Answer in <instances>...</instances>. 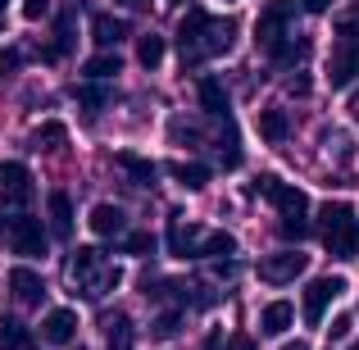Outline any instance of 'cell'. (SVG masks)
Segmentation results:
<instances>
[{
	"instance_id": "cell-28",
	"label": "cell",
	"mask_w": 359,
	"mask_h": 350,
	"mask_svg": "<svg viewBox=\"0 0 359 350\" xmlns=\"http://www.w3.org/2000/svg\"><path fill=\"white\" fill-rule=\"evenodd\" d=\"M168 173H173L177 187H187V191H201V187L210 182V168L205 164H168Z\"/></svg>"
},
{
	"instance_id": "cell-5",
	"label": "cell",
	"mask_w": 359,
	"mask_h": 350,
	"mask_svg": "<svg viewBox=\"0 0 359 350\" xmlns=\"http://www.w3.org/2000/svg\"><path fill=\"white\" fill-rule=\"evenodd\" d=\"M255 191L269 196V201L278 205V219H287V214H309V196L300 191V187H291V182H282V177H273V173H264L259 182H255Z\"/></svg>"
},
{
	"instance_id": "cell-39",
	"label": "cell",
	"mask_w": 359,
	"mask_h": 350,
	"mask_svg": "<svg viewBox=\"0 0 359 350\" xmlns=\"http://www.w3.org/2000/svg\"><path fill=\"white\" fill-rule=\"evenodd\" d=\"M173 137H177V141H196V137H201V132H196V128H191V123H182V119H173Z\"/></svg>"
},
{
	"instance_id": "cell-14",
	"label": "cell",
	"mask_w": 359,
	"mask_h": 350,
	"mask_svg": "<svg viewBox=\"0 0 359 350\" xmlns=\"http://www.w3.org/2000/svg\"><path fill=\"white\" fill-rule=\"evenodd\" d=\"M205 23H210V14H205V9H191V14L182 18V27H177V51H182V64H196V51H201Z\"/></svg>"
},
{
	"instance_id": "cell-36",
	"label": "cell",
	"mask_w": 359,
	"mask_h": 350,
	"mask_svg": "<svg viewBox=\"0 0 359 350\" xmlns=\"http://www.w3.org/2000/svg\"><path fill=\"white\" fill-rule=\"evenodd\" d=\"M18 64H23V51L5 46V51H0V82H5V78H14V73H18Z\"/></svg>"
},
{
	"instance_id": "cell-46",
	"label": "cell",
	"mask_w": 359,
	"mask_h": 350,
	"mask_svg": "<svg viewBox=\"0 0 359 350\" xmlns=\"http://www.w3.org/2000/svg\"><path fill=\"white\" fill-rule=\"evenodd\" d=\"M351 350H359V342H355V346H351Z\"/></svg>"
},
{
	"instance_id": "cell-26",
	"label": "cell",
	"mask_w": 359,
	"mask_h": 350,
	"mask_svg": "<svg viewBox=\"0 0 359 350\" xmlns=\"http://www.w3.org/2000/svg\"><path fill=\"white\" fill-rule=\"evenodd\" d=\"M219 159H223V168H237V164H241V137H237V128H232V119H223Z\"/></svg>"
},
{
	"instance_id": "cell-1",
	"label": "cell",
	"mask_w": 359,
	"mask_h": 350,
	"mask_svg": "<svg viewBox=\"0 0 359 350\" xmlns=\"http://www.w3.org/2000/svg\"><path fill=\"white\" fill-rule=\"evenodd\" d=\"M318 236H323L332 260H355L359 255V214L346 201H327L318 210Z\"/></svg>"
},
{
	"instance_id": "cell-41",
	"label": "cell",
	"mask_w": 359,
	"mask_h": 350,
	"mask_svg": "<svg viewBox=\"0 0 359 350\" xmlns=\"http://www.w3.org/2000/svg\"><path fill=\"white\" fill-rule=\"evenodd\" d=\"M327 5L332 0H300V9H309V14H327Z\"/></svg>"
},
{
	"instance_id": "cell-48",
	"label": "cell",
	"mask_w": 359,
	"mask_h": 350,
	"mask_svg": "<svg viewBox=\"0 0 359 350\" xmlns=\"http://www.w3.org/2000/svg\"><path fill=\"white\" fill-rule=\"evenodd\" d=\"M0 9H5V0H0Z\"/></svg>"
},
{
	"instance_id": "cell-42",
	"label": "cell",
	"mask_w": 359,
	"mask_h": 350,
	"mask_svg": "<svg viewBox=\"0 0 359 350\" xmlns=\"http://www.w3.org/2000/svg\"><path fill=\"white\" fill-rule=\"evenodd\" d=\"M205 350H223V332H219V328H214V332L205 337Z\"/></svg>"
},
{
	"instance_id": "cell-17",
	"label": "cell",
	"mask_w": 359,
	"mask_h": 350,
	"mask_svg": "<svg viewBox=\"0 0 359 350\" xmlns=\"http://www.w3.org/2000/svg\"><path fill=\"white\" fill-rule=\"evenodd\" d=\"M114 164H118L123 173L132 177V187H155V177H159V168L150 164V159L132 155V150H118V155H114Z\"/></svg>"
},
{
	"instance_id": "cell-18",
	"label": "cell",
	"mask_w": 359,
	"mask_h": 350,
	"mask_svg": "<svg viewBox=\"0 0 359 350\" xmlns=\"http://www.w3.org/2000/svg\"><path fill=\"white\" fill-rule=\"evenodd\" d=\"M291 323H296V309H291V300H273V305H264V314H259V332L282 337Z\"/></svg>"
},
{
	"instance_id": "cell-49",
	"label": "cell",
	"mask_w": 359,
	"mask_h": 350,
	"mask_svg": "<svg viewBox=\"0 0 359 350\" xmlns=\"http://www.w3.org/2000/svg\"><path fill=\"white\" fill-rule=\"evenodd\" d=\"M78 350H82V346H78Z\"/></svg>"
},
{
	"instance_id": "cell-2",
	"label": "cell",
	"mask_w": 359,
	"mask_h": 350,
	"mask_svg": "<svg viewBox=\"0 0 359 350\" xmlns=\"http://www.w3.org/2000/svg\"><path fill=\"white\" fill-rule=\"evenodd\" d=\"M69 278L78 282V287H87V296H105V291H114L123 282V273L114 264H105V250H96V245H78L69 260Z\"/></svg>"
},
{
	"instance_id": "cell-12",
	"label": "cell",
	"mask_w": 359,
	"mask_h": 350,
	"mask_svg": "<svg viewBox=\"0 0 359 350\" xmlns=\"http://www.w3.org/2000/svg\"><path fill=\"white\" fill-rule=\"evenodd\" d=\"M73 337H78V314L73 309H50L41 318V342L46 346H69Z\"/></svg>"
},
{
	"instance_id": "cell-13",
	"label": "cell",
	"mask_w": 359,
	"mask_h": 350,
	"mask_svg": "<svg viewBox=\"0 0 359 350\" xmlns=\"http://www.w3.org/2000/svg\"><path fill=\"white\" fill-rule=\"evenodd\" d=\"M9 291H14L23 305H41V300H46V282H41V273L27 269V264L9 269Z\"/></svg>"
},
{
	"instance_id": "cell-20",
	"label": "cell",
	"mask_w": 359,
	"mask_h": 350,
	"mask_svg": "<svg viewBox=\"0 0 359 350\" xmlns=\"http://www.w3.org/2000/svg\"><path fill=\"white\" fill-rule=\"evenodd\" d=\"M46 210H50V232L55 236H73V201H69V196H64V191H50Z\"/></svg>"
},
{
	"instance_id": "cell-25",
	"label": "cell",
	"mask_w": 359,
	"mask_h": 350,
	"mask_svg": "<svg viewBox=\"0 0 359 350\" xmlns=\"http://www.w3.org/2000/svg\"><path fill=\"white\" fill-rule=\"evenodd\" d=\"M73 100H78L87 114H100V109L109 105V87H100V82H87V87H73Z\"/></svg>"
},
{
	"instance_id": "cell-15",
	"label": "cell",
	"mask_w": 359,
	"mask_h": 350,
	"mask_svg": "<svg viewBox=\"0 0 359 350\" xmlns=\"http://www.w3.org/2000/svg\"><path fill=\"white\" fill-rule=\"evenodd\" d=\"M128 36V23L114 14H91V41L100 46V51H114V46Z\"/></svg>"
},
{
	"instance_id": "cell-33",
	"label": "cell",
	"mask_w": 359,
	"mask_h": 350,
	"mask_svg": "<svg viewBox=\"0 0 359 350\" xmlns=\"http://www.w3.org/2000/svg\"><path fill=\"white\" fill-rule=\"evenodd\" d=\"M278 232L287 236V241H305V236L314 232V223H309V214H287V219L278 223Z\"/></svg>"
},
{
	"instance_id": "cell-24",
	"label": "cell",
	"mask_w": 359,
	"mask_h": 350,
	"mask_svg": "<svg viewBox=\"0 0 359 350\" xmlns=\"http://www.w3.org/2000/svg\"><path fill=\"white\" fill-rule=\"evenodd\" d=\"M118 69H123V64H118V55H114V51H100V55H91V60L82 64V73H87L91 82H105V78H114Z\"/></svg>"
},
{
	"instance_id": "cell-32",
	"label": "cell",
	"mask_w": 359,
	"mask_h": 350,
	"mask_svg": "<svg viewBox=\"0 0 359 350\" xmlns=\"http://www.w3.org/2000/svg\"><path fill=\"white\" fill-rule=\"evenodd\" d=\"M232 250H237L232 232H205V241H201V255H210V260H228Z\"/></svg>"
},
{
	"instance_id": "cell-37",
	"label": "cell",
	"mask_w": 359,
	"mask_h": 350,
	"mask_svg": "<svg viewBox=\"0 0 359 350\" xmlns=\"http://www.w3.org/2000/svg\"><path fill=\"white\" fill-rule=\"evenodd\" d=\"M50 14V0H23V18H46Z\"/></svg>"
},
{
	"instance_id": "cell-30",
	"label": "cell",
	"mask_w": 359,
	"mask_h": 350,
	"mask_svg": "<svg viewBox=\"0 0 359 350\" xmlns=\"http://www.w3.org/2000/svg\"><path fill=\"white\" fill-rule=\"evenodd\" d=\"M64 141H69V128H64V123H55V119L41 123V128L32 132V146H36V150H60Z\"/></svg>"
},
{
	"instance_id": "cell-11",
	"label": "cell",
	"mask_w": 359,
	"mask_h": 350,
	"mask_svg": "<svg viewBox=\"0 0 359 350\" xmlns=\"http://www.w3.org/2000/svg\"><path fill=\"white\" fill-rule=\"evenodd\" d=\"M355 78H359V41H337V55L327 60V82L351 87Z\"/></svg>"
},
{
	"instance_id": "cell-19",
	"label": "cell",
	"mask_w": 359,
	"mask_h": 350,
	"mask_svg": "<svg viewBox=\"0 0 359 350\" xmlns=\"http://www.w3.org/2000/svg\"><path fill=\"white\" fill-rule=\"evenodd\" d=\"M69 51H73V9H69V14H60V23H55V41L41 46V60L55 64V60H64Z\"/></svg>"
},
{
	"instance_id": "cell-35",
	"label": "cell",
	"mask_w": 359,
	"mask_h": 350,
	"mask_svg": "<svg viewBox=\"0 0 359 350\" xmlns=\"http://www.w3.org/2000/svg\"><path fill=\"white\" fill-rule=\"evenodd\" d=\"M177 323H182V305H173L168 314H159V318H155V337H173V332H177Z\"/></svg>"
},
{
	"instance_id": "cell-16",
	"label": "cell",
	"mask_w": 359,
	"mask_h": 350,
	"mask_svg": "<svg viewBox=\"0 0 359 350\" xmlns=\"http://www.w3.org/2000/svg\"><path fill=\"white\" fill-rule=\"evenodd\" d=\"M87 223H91L96 236H123V232H128V214H123L118 205H96Z\"/></svg>"
},
{
	"instance_id": "cell-40",
	"label": "cell",
	"mask_w": 359,
	"mask_h": 350,
	"mask_svg": "<svg viewBox=\"0 0 359 350\" xmlns=\"http://www.w3.org/2000/svg\"><path fill=\"white\" fill-rule=\"evenodd\" d=\"M223 350H255V337L237 332V337H228V342H223Z\"/></svg>"
},
{
	"instance_id": "cell-8",
	"label": "cell",
	"mask_w": 359,
	"mask_h": 350,
	"mask_svg": "<svg viewBox=\"0 0 359 350\" xmlns=\"http://www.w3.org/2000/svg\"><path fill=\"white\" fill-rule=\"evenodd\" d=\"M305 264H309V255L278 250V255H269V260H259V278L273 282V287H282V282H296L300 273H305Z\"/></svg>"
},
{
	"instance_id": "cell-4",
	"label": "cell",
	"mask_w": 359,
	"mask_h": 350,
	"mask_svg": "<svg viewBox=\"0 0 359 350\" xmlns=\"http://www.w3.org/2000/svg\"><path fill=\"white\" fill-rule=\"evenodd\" d=\"M291 18H296V0H269V5L259 9V18H255V46H259V51H273L282 36H291L287 32Z\"/></svg>"
},
{
	"instance_id": "cell-47",
	"label": "cell",
	"mask_w": 359,
	"mask_h": 350,
	"mask_svg": "<svg viewBox=\"0 0 359 350\" xmlns=\"http://www.w3.org/2000/svg\"><path fill=\"white\" fill-rule=\"evenodd\" d=\"M168 5H177V0H168Z\"/></svg>"
},
{
	"instance_id": "cell-23",
	"label": "cell",
	"mask_w": 359,
	"mask_h": 350,
	"mask_svg": "<svg viewBox=\"0 0 359 350\" xmlns=\"http://www.w3.org/2000/svg\"><path fill=\"white\" fill-rule=\"evenodd\" d=\"M287 132H291V123L282 109H259V137L269 141V146H278V141H287Z\"/></svg>"
},
{
	"instance_id": "cell-34",
	"label": "cell",
	"mask_w": 359,
	"mask_h": 350,
	"mask_svg": "<svg viewBox=\"0 0 359 350\" xmlns=\"http://www.w3.org/2000/svg\"><path fill=\"white\" fill-rule=\"evenodd\" d=\"M123 255H155V236L150 232H128V241H123Z\"/></svg>"
},
{
	"instance_id": "cell-29",
	"label": "cell",
	"mask_w": 359,
	"mask_h": 350,
	"mask_svg": "<svg viewBox=\"0 0 359 350\" xmlns=\"http://www.w3.org/2000/svg\"><path fill=\"white\" fill-rule=\"evenodd\" d=\"M164 51H168V46H164V36H159V32H146L137 41V60L146 64V69H159V64H164Z\"/></svg>"
},
{
	"instance_id": "cell-22",
	"label": "cell",
	"mask_w": 359,
	"mask_h": 350,
	"mask_svg": "<svg viewBox=\"0 0 359 350\" xmlns=\"http://www.w3.org/2000/svg\"><path fill=\"white\" fill-rule=\"evenodd\" d=\"M137 346V332H132V318L128 314H114L105 323V350H132Z\"/></svg>"
},
{
	"instance_id": "cell-43",
	"label": "cell",
	"mask_w": 359,
	"mask_h": 350,
	"mask_svg": "<svg viewBox=\"0 0 359 350\" xmlns=\"http://www.w3.org/2000/svg\"><path fill=\"white\" fill-rule=\"evenodd\" d=\"M282 350H309V346H305V342H287Z\"/></svg>"
},
{
	"instance_id": "cell-9",
	"label": "cell",
	"mask_w": 359,
	"mask_h": 350,
	"mask_svg": "<svg viewBox=\"0 0 359 350\" xmlns=\"http://www.w3.org/2000/svg\"><path fill=\"white\" fill-rule=\"evenodd\" d=\"M201 241H205V232L196 228V223H187L182 214L168 219V255H177V260H201Z\"/></svg>"
},
{
	"instance_id": "cell-38",
	"label": "cell",
	"mask_w": 359,
	"mask_h": 350,
	"mask_svg": "<svg viewBox=\"0 0 359 350\" xmlns=\"http://www.w3.org/2000/svg\"><path fill=\"white\" fill-rule=\"evenodd\" d=\"M327 337H332V342H346V337H351V314H346V318H337V323L327 328Z\"/></svg>"
},
{
	"instance_id": "cell-27",
	"label": "cell",
	"mask_w": 359,
	"mask_h": 350,
	"mask_svg": "<svg viewBox=\"0 0 359 350\" xmlns=\"http://www.w3.org/2000/svg\"><path fill=\"white\" fill-rule=\"evenodd\" d=\"M305 51H309V41H305V36H282V41L273 46L269 55H273V64H278V69H287V64H296Z\"/></svg>"
},
{
	"instance_id": "cell-21",
	"label": "cell",
	"mask_w": 359,
	"mask_h": 350,
	"mask_svg": "<svg viewBox=\"0 0 359 350\" xmlns=\"http://www.w3.org/2000/svg\"><path fill=\"white\" fill-rule=\"evenodd\" d=\"M201 105H205V114H214V119H232L228 91H223L219 78H201Z\"/></svg>"
},
{
	"instance_id": "cell-10",
	"label": "cell",
	"mask_w": 359,
	"mask_h": 350,
	"mask_svg": "<svg viewBox=\"0 0 359 350\" xmlns=\"http://www.w3.org/2000/svg\"><path fill=\"white\" fill-rule=\"evenodd\" d=\"M232 36H237V23H232V18H210V23H205V36H201V51H196V64L214 60V55H228Z\"/></svg>"
},
{
	"instance_id": "cell-31",
	"label": "cell",
	"mask_w": 359,
	"mask_h": 350,
	"mask_svg": "<svg viewBox=\"0 0 359 350\" xmlns=\"http://www.w3.org/2000/svg\"><path fill=\"white\" fill-rule=\"evenodd\" d=\"M0 350H27V328L0 314Z\"/></svg>"
},
{
	"instance_id": "cell-3",
	"label": "cell",
	"mask_w": 359,
	"mask_h": 350,
	"mask_svg": "<svg viewBox=\"0 0 359 350\" xmlns=\"http://www.w3.org/2000/svg\"><path fill=\"white\" fill-rule=\"evenodd\" d=\"M0 236H5V245L14 255H27V260L46 255V228H41V219H32V214L0 210Z\"/></svg>"
},
{
	"instance_id": "cell-7",
	"label": "cell",
	"mask_w": 359,
	"mask_h": 350,
	"mask_svg": "<svg viewBox=\"0 0 359 350\" xmlns=\"http://www.w3.org/2000/svg\"><path fill=\"white\" fill-rule=\"evenodd\" d=\"M341 291H346V282H341V278H314V282H309V287H305V323H309V328L323 323L327 305H332Z\"/></svg>"
},
{
	"instance_id": "cell-45",
	"label": "cell",
	"mask_w": 359,
	"mask_h": 350,
	"mask_svg": "<svg viewBox=\"0 0 359 350\" xmlns=\"http://www.w3.org/2000/svg\"><path fill=\"white\" fill-rule=\"evenodd\" d=\"M123 5H141V0H123Z\"/></svg>"
},
{
	"instance_id": "cell-44",
	"label": "cell",
	"mask_w": 359,
	"mask_h": 350,
	"mask_svg": "<svg viewBox=\"0 0 359 350\" xmlns=\"http://www.w3.org/2000/svg\"><path fill=\"white\" fill-rule=\"evenodd\" d=\"M351 18H355V23H359V0H355V9H351Z\"/></svg>"
},
{
	"instance_id": "cell-6",
	"label": "cell",
	"mask_w": 359,
	"mask_h": 350,
	"mask_svg": "<svg viewBox=\"0 0 359 350\" xmlns=\"http://www.w3.org/2000/svg\"><path fill=\"white\" fill-rule=\"evenodd\" d=\"M0 187H5L0 210H9V205H27L36 196L32 173H27V164H18V159H5V164H0Z\"/></svg>"
}]
</instances>
